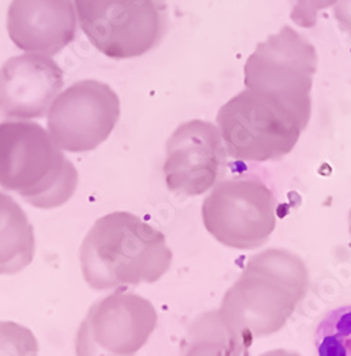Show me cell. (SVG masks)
<instances>
[{
    "label": "cell",
    "mask_w": 351,
    "mask_h": 356,
    "mask_svg": "<svg viewBox=\"0 0 351 356\" xmlns=\"http://www.w3.org/2000/svg\"><path fill=\"white\" fill-rule=\"evenodd\" d=\"M317 356H351V305L334 308L314 331Z\"/></svg>",
    "instance_id": "cell-8"
},
{
    "label": "cell",
    "mask_w": 351,
    "mask_h": 356,
    "mask_svg": "<svg viewBox=\"0 0 351 356\" xmlns=\"http://www.w3.org/2000/svg\"><path fill=\"white\" fill-rule=\"evenodd\" d=\"M310 117L311 106L246 88L220 107L216 122L231 159L263 163L291 153Z\"/></svg>",
    "instance_id": "cell-1"
},
{
    "label": "cell",
    "mask_w": 351,
    "mask_h": 356,
    "mask_svg": "<svg viewBox=\"0 0 351 356\" xmlns=\"http://www.w3.org/2000/svg\"><path fill=\"white\" fill-rule=\"evenodd\" d=\"M334 17L343 31L351 36V0H338L334 8Z\"/></svg>",
    "instance_id": "cell-9"
},
{
    "label": "cell",
    "mask_w": 351,
    "mask_h": 356,
    "mask_svg": "<svg viewBox=\"0 0 351 356\" xmlns=\"http://www.w3.org/2000/svg\"><path fill=\"white\" fill-rule=\"evenodd\" d=\"M350 225H351V218H350Z\"/></svg>",
    "instance_id": "cell-10"
},
{
    "label": "cell",
    "mask_w": 351,
    "mask_h": 356,
    "mask_svg": "<svg viewBox=\"0 0 351 356\" xmlns=\"http://www.w3.org/2000/svg\"><path fill=\"white\" fill-rule=\"evenodd\" d=\"M8 33L15 46L26 53H61L77 33L73 0H12Z\"/></svg>",
    "instance_id": "cell-5"
},
{
    "label": "cell",
    "mask_w": 351,
    "mask_h": 356,
    "mask_svg": "<svg viewBox=\"0 0 351 356\" xmlns=\"http://www.w3.org/2000/svg\"><path fill=\"white\" fill-rule=\"evenodd\" d=\"M119 114V97L109 84L81 80L53 100L49 126L63 143L92 144L106 138Z\"/></svg>",
    "instance_id": "cell-4"
},
{
    "label": "cell",
    "mask_w": 351,
    "mask_h": 356,
    "mask_svg": "<svg viewBox=\"0 0 351 356\" xmlns=\"http://www.w3.org/2000/svg\"><path fill=\"white\" fill-rule=\"evenodd\" d=\"M63 83L62 69L50 56L12 57L0 67V110L12 117H42Z\"/></svg>",
    "instance_id": "cell-7"
},
{
    "label": "cell",
    "mask_w": 351,
    "mask_h": 356,
    "mask_svg": "<svg viewBox=\"0 0 351 356\" xmlns=\"http://www.w3.org/2000/svg\"><path fill=\"white\" fill-rule=\"evenodd\" d=\"M226 147L220 131L209 122L192 120L174 131L167 143L164 170L183 183L186 195H197L214 184L224 171Z\"/></svg>",
    "instance_id": "cell-6"
},
{
    "label": "cell",
    "mask_w": 351,
    "mask_h": 356,
    "mask_svg": "<svg viewBox=\"0 0 351 356\" xmlns=\"http://www.w3.org/2000/svg\"><path fill=\"white\" fill-rule=\"evenodd\" d=\"M86 38L114 60L141 57L169 31L166 0H73Z\"/></svg>",
    "instance_id": "cell-2"
},
{
    "label": "cell",
    "mask_w": 351,
    "mask_h": 356,
    "mask_svg": "<svg viewBox=\"0 0 351 356\" xmlns=\"http://www.w3.org/2000/svg\"><path fill=\"white\" fill-rule=\"evenodd\" d=\"M317 72L314 46L295 29L284 26L257 44L244 65V86L311 106L313 80Z\"/></svg>",
    "instance_id": "cell-3"
}]
</instances>
